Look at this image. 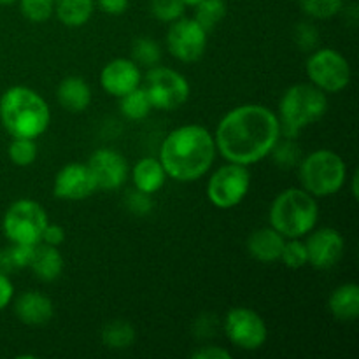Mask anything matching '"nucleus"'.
Listing matches in <instances>:
<instances>
[{
	"label": "nucleus",
	"instance_id": "obj_27",
	"mask_svg": "<svg viewBox=\"0 0 359 359\" xmlns=\"http://www.w3.org/2000/svg\"><path fill=\"white\" fill-rule=\"evenodd\" d=\"M132 58L133 62L144 67H154L161 60V48L154 39L139 37L132 44Z\"/></svg>",
	"mask_w": 359,
	"mask_h": 359
},
{
	"label": "nucleus",
	"instance_id": "obj_2",
	"mask_svg": "<svg viewBox=\"0 0 359 359\" xmlns=\"http://www.w3.org/2000/svg\"><path fill=\"white\" fill-rule=\"evenodd\" d=\"M214 158V135L200 125H184L172 130L160 151V163L167 177L181 182L203 177L212 167Z\"/></svg>",
	"mask_w": 359,
	"mask_h": 359
},
{
	"label": "nucleus",
	"instance_id": "obj_31",
	"mask_svg": "<svg viewBox=\"0 0 359 359\" xmlns=\"http://www.w3.org/2000/svg\"><path fill=\"white\" fill-rule=\"evenodd\" d=\"M20 9L32 23H44L55 13V0H20Z\"/></svg>",
	"mask_w": 359,
	"mask_h": 359
},
{
	"label": "nucleus",
	"instance_id": "obj_16",
	"mask_svg": "<svg viewBox=\"0 0 359 359\" xmlns=\"http://www.w3.org/2000/svg\"><path fill=\"white\" fill-rule=\"evenodd\" d=\"M140 81H142V76H140L139 65L128 58L112 60L100 72L102 88L109 95L118 98L139 88Z\"/></svg>",
	"mask_w": 359,
	"mask_h": 359
},
{
	"label": "nucleus",
	"instance_id": "obj_8",
	"mask_svg": "<svg viewBox=\"0 0 359 359\" xmlns=\"http://www.w3.org/2000/svg\"><path fill=\"white\" fill-rule=\"evenodd\" d=\"M142 88L146 90L153 109L160 111H174L186 104L189 98L188 79L181 72L168 67H151Z\"/></svg>",
	"mask_w": 359,
	"mask_h": 359
},
{
	"label": "nucleus",
	"instance_id": "obj_10",
	"mask_svg": "<svg viewBox=\"0 0 359 359\" xmlns=\"http://www.w3.org/2000/svg\"><path fill=\"white\" fill-rule=\"evenodd\" d=\"M307 76L325 93H339L349 86L351 65L335 49H314L307 60Z\"/></svg>",
	"mask_w": 359,
	"mask_h": 359
},
{
	"label": "nucleus",
	"instance_id": "obj_29",
	"mask_svg": "<svg viewBox=\"0 0 359 359\" xmlns=\"http://www.w3.org/2000/svg\"><path fill=\"white\" fill-rule=\"evenodd\" d=\"M270 154L273 156L276 163L283 168H293L302 161L300 146L294 142V139H286V137L284 140H277Z\"/></svg>",
	"mask_w": 359,
	"mask_h": 359
},
{
	"label": "nucleus",
	"instance_id": "obj_20",
	"mask_svg": "<svg viewBox=\"0 0 359 359\" xmlns=\"http://www.w3.org/2000/svg\"><path fill=\"white\" fill-rule=\"evenodd\" d=\"M56 98L69 112H83L91 104V88L83 77L69 76L58 84Z\"/></svg>",
	"mask_w": 359,
	"mask_h": 359
},
{
	"label": "nucleus",
	"instance_id": "obj_26",
	"mask_svg": "<svg viewBox=\"0 0 359 359\" xmlns=\"http://www.w3.org/2000/svg\"><path fill=\"white\" fill-rule=\"evenodd\" d=\"M195 9V20L207 32L216 28L223 21V18L226 16V4H224V0H202Z\"/></svg>",
	"mask_w": 359,
	"mask_h": 359
},
{
	"label": "nucleus",
	"instance_id": "obj_3",
	"mask_svg": "<svg viewBox=\"0 0 359 359\" xmlns=\"http://www.w3.org/2000/svg\"><path fill=\"white\" fill-rule=\"evenodd\" d=\"M0 123L11 137L37 139L51 123L44 98L28 86H13L0 97Z\"/></svg>",
	"mask_w": 359,
	"mask_h": 359
},
{
	"label": "nucleus",
	"instance_id": "obj_4",
	"mask_svg": "<svg viewBox=\"0 0 359 359\" xmlns=\"http://www.w3.org/2000/svg\"><path fill=\"white\" fill-rule=\"evenodd\" d=\"M319 209L316 196L300 188L284 189L270 205L269 221L284 238H302L318 224Z\"/></svg>",
	"mask_w": 359,
	"mask_h": 359
},
{
	"label": "nucleus",
	"instance_id": "obj_17",
	"mask_svg": "<svg viewBox=\"0 0 359 359\" xmlns=\"http://www.w3.org/2000/svg\"><path fill=\"white\" fill-rule=\"evenodd\" d=\"M14 312L25 325L41 326L51 321L55 307H53L51 298H48L46 294L37 293V291H27L18 297L16 304H14Z\"/></svg>",
	"mask_w": 359,
	"mask_h": 359
},
{
	"label": "nucleus",
	"instance_id": "obj_38",
	"mask_svg": "<svg viewBox=\"0 0 359 359\" xmlns=\"http://www.w3.org/2000/svg\"><path fill=\"white\" fill-rule=\"evenodd\" d=\"M193 359H230L231 354L228 353L226 349L217 346H207V347H200L198 351L191 354Z\"/></svg>",
	"mask_w": 359,
	"mask_h": 359
},
{
	"label": "nucleus",
	"instance_id": "obj_7",
	"mask_svg": "<svg viewBox=\"0 0 359 359\" xmlns=\"http://www.w3.org/2000/svg\"><path fill=\"white\" fill-rule=\"evenodd\" d=\"M48 214L35 200L21 198L11 203L2 219V231L11 244H39L42 241Z\"/></svg>",
	"mask_w": 359,
	"mask_h": 359
},
{
	"label": "nucleus",
	"instance_id": "obj_40",
	"mask_svg": "<svg viewBox=\"0 0 359 359\" xmlns=\"http://www.w3.org/2000/svg\"><path fill=\"white\" fill-rule=\"evenodd\" d=\"M97 2L104 13L112 14V16H119L128 9V0H97Z\"/></svg>",
	"mask_w": 359,
	"mask_h": 359
},
{
	"label": "nucleus",
	"instance_id": "obj_33",
	"mask_svg": "<svg viewBox=\"0 0 359 359\" xmlns=\"http://www.w3.org/2000/svg\"><path fill=\"white\" fill-rule=\"evenodd\" d=\"M186 6L182 0H151V13L158 21L172 23L184 14Z\"/></svg>",
	"mask_w": 359,
	"mask_h": 359
},
{
	"label": "nucleus",
	"instance_id": "obj_13",
	"mask_svg": "<svg viewBox=\"0 0 359 359\" xmlns=\"http://www.w3.org/2000/svg\"><path fill=\"white\" fill-rule=\"evenodd\" d=\"M86 165L93 174L97 188L104 191H114L121 188L128 179V161L114 149H107V147L97 149Z\"/></svg>",
	"mask_w": 359,
	"mask_h": 359
},
{
	"label": "nucleus",
	"instance_id": "obj_9",
	"mask_svg": "<svg viewBox=\"0 0 359 359\" xmlns=\"http://www.w3.org/2000/svg\"><path fill=\"white\" fill-rule=\"evenodd\" d=\"M251 188V174L248 167L241 163H231L217 168L207 184V196L217 209H233L248 196Z\"/></svg>",
	"mask_w": 359,
	"mask_h": 359
},
{
	"label": "nucleus",
	"instance_id": "obj_37",
	"mask_svg": "<svg viewBox=\"0 0 359 359\" xmlns=\"http://www.w3.org/2000/svg\"><path fill=\"white\" fill-rule=\"evenodd\" d=\"M41 242L58 248V245H62L63 242H65V230H63L60 224H49L48 223L44 233H42V241Z\"/></svg>",
	"mask_w": 359,
	"mask_h": 359
},
{
	"label": "nucleus",
	"instance_id": "obj_24",
	"mask_svg": "<svg viewBox=\"0 0 359 359\" xmlns=\"http://www.w3.org/2000/svg\"><path fill=\"white\" fill-rule=\"evenodd\" d=\"M119 111L123 112L125 118L132 119V121H142L153 111V105L147 98L146 90L139 86L119 97Z\"/></svg>",
	"mask_w": 359,
	"mask_h": 359
},
{
	"label": "nucleus",
	"instance_id": "obj_32",
	"mask_svg": "<svg viewBox=\"0 0 359 359\" xmlns=\"http://www.w3.org/2000/svg\"><path fill=\"white\" fill-rule=\"evenodd\" d=\"M280 262L287 266V269H304L305 265H309L307 258V248H305V242H302L300 238H290V242H286L280 252Z\"/></svg>",
	"mask_w": 359,
	"mask_h": 359
},
{
	"label": "nucleus",
	"instance_id": "obj_23",
	"mask_svg": "<svg viewBox=\"0 0 359 359\" xmlns=\"http://www.w3.org/2000/svg\"><path fill=\"white\" fill-rule=\"evenodd\" d=\"M95 0H55V13L65 27L77 28L90 21Z\"/></svg>",
	"mask_w": 359,
	"mask_h": 359
},
{
	"label": "nucleus",
	"instance_id": "obj_34",
	"mask_svg": "<svg viewBox=\"0 0 359 359\" xmlns=\"http://www.w3.org/2000/svg\"><path fill=\"white\" fill-rule=\"evenodd\" d=\"M294 42L302 51H314L319 44V30L316 25L309 23V21H302L294 27L293 32Z\"/></svg>",
	"mask_w": 359,
	"mask_h": 359
},
{
	"label": "nucleus",
	"instance_id": "obj_35",
	"mask_svg": "<svg viewBox=\"0 0 359 359\" xmlns=\"http://www.w3.org/2000/svg\"><path fill=\"white\" fill-rule=\"evenodd\" d=\"M125 205L133 216H147L153 210V198L149 193H144L140 189H130L125 196Z\"/></svg>",
	"mask_w": 359,
	"mask_h": 359
},
{
	"label": "nucleus",
	"instance_id": "obj_41",
	"mask_svg": "<svg viewBox=\"0 0 359 359\" xmlns=\"http://www.w3.org/2000/svg\"><path fill=\"white\" fill-rule=\"evenodd\" d=\"M200 2H202V0H182V4H184L186 7H196Z\"/></svg>",
	"mask_w": 359,
	"mask_h": 359
},
{
	"label": "nucleus",
	"instance_id": "obj_39",
	"mask_svg": "<svg viewBox=\"0 0 359 359\" xmlns=\"http://www.w3.org/2000/svg\"><path fill=\"white\" fill-rule=\"evenodd\" d=\"M13 297H14L13 283H11V279L7 277V273L0 272V311H4V309L13 302Z\"/></svg>",
	"mask_w": 359,
	"mask_h": 359
},
{
	"label": "nucleus",
	"instance_id": "obj_5",
	"mask_svg": "<svg viewBox=\"0 0 359 359\" xmlns=\"http://www.w3.org/2000/svg\"><path fill=\"white\" fill-rule=\"evenodd\" d=\"M328 111L325 91L314 84H294L284 91L279 104L280 137L297 139L307 126L318 123Z\"/></svg>",
	"mask_w": 359,
	"mask_h": 359
},
{
	"label": "nucleus",
	"instance_id": "obj_36",
	"mask_svg": "<svg viewBox=\"0 0 359 359\" xmlns=\"http://www.w3.org/2000/svg\"><path fill=\"white\" fill-rule=\"evenodd\" d=\"M34 249L35 244H11L9 248H6L7 256H9L11 259V265H13V270L28 269L32 255H34Z\"/></svg>",
	"mask_w": 359,
	"mask_h": 359
},
{
	"label": "nucleus",
	"instance_id": "obj_22",
	"mask_svg": "<svg viewBox=\"0 0 359 359\" xmlns=\"http://www.w3.org/2000/svg\"><path fill=\"white\" fill-rule=\"evenodd\" d=\"M330 312L339 321H356L359 316V286L347 283L337 287L328 300Z\"/></svg>",
	"mask_w": 359,
	"mask_h": 359
},
{
	"label": "nucleus",
	"instance_id": "obj_30",
	"mask_svg": "<svg viewBox=\"0 0 359 359\" xmlns=\"http://www.w3.org/2000/svg\"><path fill=\"white\" fill-rule=\"evenodd\" d=\"M300 7L314 20H330L344 9V0H300Z\"/></svg>",
	"mask_w": 359,
	"mask_h": 359
},
{
	"label": "nucleus",
	"instance_id": "obj_28",
	"mask_svg": "<svg viewBox=\"0 0 359 359\" xmlns=\"http://www.w3.org/2000/svg\"><path fill=\"white\" fill-rule=\"evenodd\" d=\"M9 158L16 167H30L37 160V144H35V139L13 137L9 144Z\"/></svg>",
	"mask_w": 359,
	"mask_h": 359
},
{
	"label": "nucleus",
	"instance_id": "obj_15",
	"mask_svg": "<svg viewBox=\"0 0 359 359\" xmlns=\"http://www.w3.org/2000/svg\"><path fill=\"white\" fill-rule=\"evenodd\" d=\"M98 191L93 174L86 163H69L60 168L53 182V193L60 200H84Z\"/></svg>",
	"mask_w": 359,
	"mask_h": 359
},
{
	"label": "nucleus",
	"instance_id": "obj_21",
	"mask_svg": "<svg viewBox=\"0 0 359 359\" xmlns=\"http://www.w3.org/2000/svg\"><path fill=\"white\" fill-rule=\"evenodd\" d=\"M132 179L137 189L154 195V193L163 188L165 181H167V174H165L160 160L146 156L140 158L135 163L132 170Z\"/></svg>",
	"mask_w": 359,
	"mask_h": 359
},
{
	"label": "nucleus",
	"instance_id": "obj_14",
	"mask_svg": "<svg viewBox=\"0 0 359 359\" xmlns=\"http://www.w3.org/2000/svg\"><path fill=\"white\" fill-rule=\"evenodd\" d=\"M311 233L312 235L305 242L309 265L319 270L335 266L346 251V241L342 233L335 228H319L316 231L312 230Z\"/></svg>",
	"mask_w": 359,
	"mask_h": 359
},
{
	"label": "nucleus",
	"instance_id": "obj_1",
	"mask_svg": "<svg viewBox=\"0 0 359 359\" xmlns=\"http://www.w3.org/2000/svg\"><path fill=\"white\" fill-rule=\"evenodd\" d=\"M280 139V123L265 105L248 104L235 107L216 128V151L231 163L252 165L266 158Z\"/></svg>",
	"mask_w": 359,
	"mask_h": 359
},
{
	"label": "nucleus",
	"instance_id": "obj_19",
	"mask_svg": "<svg viewBox=\"0 0 359 359\" xmlns=\"http://www.w3.org/2000/svg\"><path fill=\"white\" fill-rule=\"evenodd\" d=\"M28 269H32L35 277H39L41 280L53 283V280L58 279L63 272L62 252H60L58 248H55V245L39 242V244H35L34 255H32Z\"/></svg>",
	"mask_w": 359,
	"mask_h": 359
},
{
	"label": "nucleus",
	"instance_id": "obj_42",
	"mask_svg": "<svg viewBox=\"0 0 359 359\" xmlns=\"http://www.w3.org/2000/svg\"><path fill=\"white\" fill-rule=\"evenodd\" d=\"M14 2H18V0H0V6H11Z\"/></svg>",
	"mask_w": 359,
	"mask_h": 359
},
{
	"label": "nucleus",
	"instance_id": "obj_25",
	"mask_svg": "<svg viewBox=\"0 0 359 359\" xmlns=\"http://www.w3.org/2000/svg\"><path fill=\"white\" fill-rule=\"evenodd\" d=\"M102 342L109 349H128L135 342V328L128 321H121V319L109 323L102 330Z\"/></svg>",
	"mask_w": 359,
	"mask_h": 359
},
{
	"label": "nucleus",
	"instance_id": "obj_12",
	"mask_svg": "<svg viewBox=\"0 0 359 359\" xmlns=\"http://www.w3.org/2000/svg\"><path fill=\"white\" fill-rule=\"evenodd\" d=\"M167 48L181 62H196L207 49V30L195 18H179L167 32Z\"/></svg>",
	"mask_w": 359,
	"mask_h": 359
},
{
	"label": "nucleus",
	"instance_id": "obj_18",
	"mask_svg": "<svg viewBox=\"0 0 359 359\" xmlns=\"http://www.w3.org/2000/svg\"><path fill=\"white\" fill-rule=\"evenodd\" d=\"M286 238L277 230L270 228H259L251 233L248 238V251L256 262L262 263H273L280 259Z\"/></svg>",
	"mask_w": 359,
	"mask_h": 359
},
{
	"label": "nucleus",
	"instance_id": "obj_11",
	"mask_svg": "<svg viewBox=\"0 0 359 359\" xmlns=\"http://www.w3.org/2000/svg\"><path fill=\"white\" fill-rule=\"evenodd\" d=\"M224 333L238 349L258 351L265 346L269 330L265 321L252 309L235 307L224 318Z\"/></svg>",
	"mask_w": 359,
	"mask_h": 359
},
{
	"label": "nucleus",
	"instance_id": "obj_6",
	"mask_svg": "<svg viewBox=\"0 0 359 359\" xmlns=\"http://www.w3.org/2000/svg\"><path fill=\"white\" fill-rule=\"evenodd\" d=\"M347 167L342 158L330 149H318L300 161V182L312 196H330L344 188Z\"/></svg>",
	"mask_w": 359,
	"mask_h": 359
}]
</instances>
